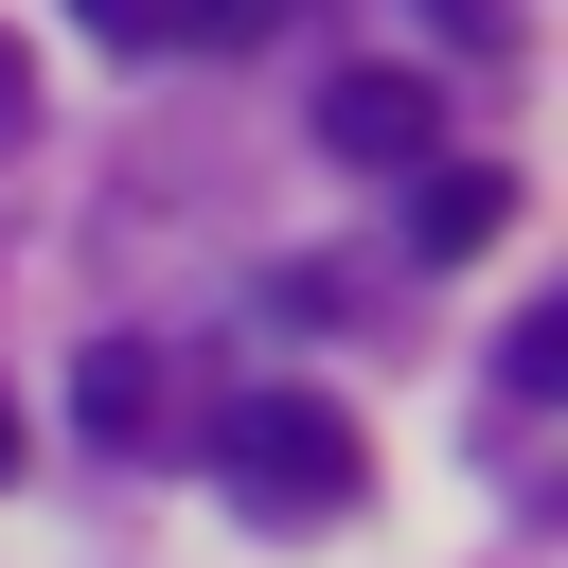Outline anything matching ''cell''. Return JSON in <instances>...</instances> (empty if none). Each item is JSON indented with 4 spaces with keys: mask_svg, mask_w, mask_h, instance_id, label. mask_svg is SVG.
Returning <instances> with one entry per match:
<instances>
[{
    "mask_svg": "<svg viewBox=\"0 0 568 568\" xmlns=\"http://www.w3.org/2000/svg\"><path fill=\"white\" fill-rule=\"evenodd\" d=\"M213 479H231L248 515H355L373 444H355V408H337V390H248V408L213 426Z\"/></svg>",
    "mask_w": 568,
    "mask_h": 568,
    "instance_id": "obj_1",
    "label": "cell"
},
{
    "mask_svg": "<svg viewBox=\"0 0 568 568\" xmlns=\"http://www.w3.org/2000/svg\"><path fill=\"white\" fill-rule=\"evenodd\" d=\"M71 408H89L106 462H160V444H178V373H160V337H89V355H71Z\"/></svg>",
    "mask_w": 568,
    "mask_h": 568,
    "instance_id": "obj_2",
    "label": "cell"
},
{
    "mask_svg": "<svg viewBox=\"0 0 568 568\" xmlns=\"http://www.w3.org/2000/svg\"><path fill=\"white\" fill-rule=\"evenodd\" d=\"M320 142L337 160H426L444 142V89L426 71H320Z\"/></svg>",
    "mask_w": 568,
    "mask_h": 568,
    "instance_id": "obj_3",
    "label": "cell"
},
{
    "mask_svg": "<svg viewBox=\"0 0 568 568\" xmlns=\"http://www.w3.org/2000/svg\"><path fill=\"white\" fill-rule=\"evenodd\" d=\"M497 231H515V178H497V160H444L426 213H408V248H497Z\"/></svg>",
    "mask_w": 568,
    "mask_h": 568,
    "instance_id": "obj_4",
    "label": "cell"
},
{
    "mask_svg": "<svg viewBox=\"0 0 568 568\" xmlns=\"http://www.w3.org/2000/svg\"><path fill=\"white\" fill-rule=\"evenodd\" d=\"M497 390H515V408H550V390H568V302H532V320L497 337Z\"/></svg>",
    "mask_w": 568,
    "mask_h": 568,
    "instance_id": "obj_5",
    "label": "cell"
},
{
    "mask_svg": "<svg viewBox=\"0 0 568 568\" xmlns=\"http://www.w3.org/2000/svg\"><path fill=\"white\" fill-rule=\"evenodd\" d=\"M302 0H178V53H266Z\"/></svg>",
    "mask_w": 568,
    "mask_h": 568,
    "instance_id": "obj_6",
    "label": "cell"
},
{
    "mask_svg": "<svg viewBox=\"0 0 568 568\" xmlns=\"http://www.w3.org/2000/svg\"><path fill=\"white\" fill-rule=\"evenodd\" d=\"M71 18H89L106 53H178V0H71Z\"/></svg>",
    "mask_w": 568,
    "mask_h": 568,
    "instance_id": "obj_7",
    "label": "cell"
},
{
    "mask_svg": "<svg viewBox=\"0 0 568 568\" xmlns=\"http://www.w3.org/2000/svg\"><path fill=\"white\" fill-rule=\"evenodd\" d=\"M426 18H444V53H497L515 36V0H426Z\"/></svg>",
    "mask_w": 568,
    "mask_h": 568,
    "instance_id": "obj_8",
    "label": "cell"
},
{
    "mask_svg": "<svg viewBox=\"0 0 568 568\" xmlns=\"http://www.w3.org/2000/svg\"><path fill=\"white\" fill-rule=\"evenodd\" d=\"M18 124H36V53L0 36V142H18Z\"/></svg>",
    "mask_w": 568,
    "mask_h": 568,
    "instance_id": "obj_9",
    "label": "cell"
},
{
    "mask_svg": "<svg viewBox=\"0 0 568 568\" xmlns=\"http://www.w3.org/2000/svg\"><path fill=\"white\" fill-rule=\"evenodd\" d=\"M0 479H18V390H0Z\"/></svg>",
    "mask_w": 568,
    "mask_h": 568,
    "instance_id": "obj_10",
    "label": "cell"
}]
</instances>
